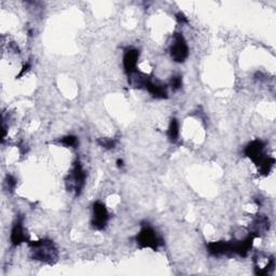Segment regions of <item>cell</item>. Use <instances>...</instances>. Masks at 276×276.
Masks as SVG:
<instances>
[{
	"label": "cell",
	"instance_id": "6da1fadb",
	"mask_svg": "<svg viewBox=\"0 0 276 276\" xmlns=\"http://www.w3.org/2000/svg\"><path fill=\"white\" fill-rule=\"evenodd\" d=\"M28 246L30 248V256L34 260L48 264H53L57 261L58 250L52 241L47 239L29 241Z\"/></svg>",
	"mask_w": 276,
	"mask_h": 276
},
{
	"label": "cell",
	"instance_id": "7a4b0ae2",
	"mask_svg": "<svg viewBox=\"0 0 276 276\" xmlns=\"http://www.w3.org/2000/svg\"><path fill=\"white\" fill-rule=\"evenodd\" d=\"M87 182V173L80 161H76L72 171L69 172L66 178V188L68 191H74L77 196H79Z\"/></svg>",
	"mask_w": 276,
	"mask_h": 276
},
{
	"label": "cell",
	"instance_id": "3957f363",
	"mask_svg": "<svg viewBox=\"0 0 276 276\" xmlns=\"http://www.w3.org/2000/svg\"><path fill=\"white\" fill-rule=\"evenodd\" d=\"M136 243L141 248H150L156 251L163 245V240L152 227L144 225L136 235Z\"/></svg>",
	"mask_w": 276,
	"mask_h": 276
},
{
	"label": "cell",
	"instance_id": "277c9868",
	"mask_svg": "<svg viewBox=\"0 0 276 276\" xmlns=\"http://www.w3.org/2000/svg\"><path fill=\"white\" fill-rule=\"evenodd\" d=\"M171 56L174 62L183 63L189 56V47L185 37L180 33H176L173 38V42L170 49Z\"/></svg>",
	"mask_w": 276,
	"mask_h": 276
},
{
	"label": "cell",
	"instance_id": "5b68a950",
	"mask_svg": "<svg viewBox=\"0 0 276 276\" xmlns=\"http://www.w3.org/2000/svg\"><path fill=\"white\" fill-rule=\"evenodd\" d=\"M109 213L107 211V207L102 202H95L93 204V217H92V227L95 230H104L108 224Z\"/></svg>",
	"mask_w": 276,
	"mask_h": 276
},
{
	"label": "cell",
	"instance_id": "8992f818",
	"mask_svg": "<svg viewBox=\"0 0 276 276\" xmlns=\"http://www.w3.org/2000/svg\"><path fill=\"white\" fill-rule=\"evenodd\" d=\"M264 148H265L264 143L262 141L256 140V141H252L246 146V148H245L244 150V153L245 156H246L248 159H250L258 167V165L266 158L264 155Z\"/></svg>",
	"mask_w": 276,
	"mask_h": 276
},
{
	"label": "cell",
	"instance_id": "52a82bcc",
	"mask_svg": "<svg viewBox=\"0 0 276 276\" xmlns=\"http://www.w3.org/2000/svg\"><path fill=\"white\" fill-rule=\"evenodd\" d=\"M255 236L250 234L245 237L244 240L241 241H231V255H237L242 258L247 257L249 251L252 248V245H254Z\"/></svg>",
	"mask_w": 276,
	"mask_h": 276
},
{
	"label": "cell",
	"instance_id": "ba28073f",
	"mask_svg": "<svg viewBox=\"0 0 276 276\" xmlns=\"http://www.w3.org/2000/svg\"><path fill=\"white\" fill-rule=\"evenodd\" d=\"M10 241L14 247L20 246V245H22L23 243L29 242L28 234L25 231L22 218H18L13 224V227L11 230V235H10Z\"/></svg>",
	"mask_w": 276,
	"mask_h": 276
},
{
	"label": "cell",
	"instance_id": "9c48e42d",
	"mask_svg": "<svg viewBox=\"0 0 276 276\" xmlns=\"http://www.w3.org/2000/svg\"><path fill=\"white\" fill-rule=\"evenodd\" d=\"M138 59H140V51L137 49L128 48L125 50L123 55V68L127 76H131L137 71Z\"/></svg>",
	"mask_w": 276,
	"mask_h": 276
},
{
	"label": "cell",
	"instance_id": "30bf717a",
	"mask_svg": "<svg viewBox=\"0 0 276 276\" xmlns=\"http://www.w3.org/2000/svg\"><path fill=\"white\" fill-rule=\"evenodd\" d=\"M206 248L209 254L214 257L221 256H232L231 255V243L226 241L211 242L206 244Z\"/></svg>",
	"mask_w": 276,
	"mask_h": 276
},
{
	"label": "cell",
	"instance_id": "8fae6325",
	"mask_svg": "<svg viewBox=\"0 0 276 276\" xmlns=\"http://www.w3.org/2000/svg\"><path fill=\"white\" fill-rule=\"evenodd\" d=\"M270 229V220L265 216H258L250 225V234L259 237L265 234Z\"/></svg>",
	"mask_w": 276,
	"mask_h": 276
},
{
	"label": "cell",
	"instance_id": "7c38bea8",
	"mask_svg": "<svg viewBox=\"0 0 276 276\" xmlns=\"http://www.w3.org/2000/svg\"><path fill=\"white\" fill-rule=\"evenodd\" d=\"M146 90H147L149 93L158 99H164L167 98V87L165 84L161 83L160 81H155L152 80V78L150 79L149 83L147 84V87H146Z\"/></svg>",
	"mask_w": 276,
	"mask_h": 276
},
{
	"label": "cell",
	"instance_id": "4fadbf2b",
	"mask_svg": "<svg viewBox=\"0 0 276 276\" xmlns=\"http://www.w3.org/2000/svg\"><path fill=\"white\" fill-rule=\"evenodd\" d=\"M129 84L135 89H146L147 84L149 83L151 77L147 74H144L141 72H135L131 76H128Z\"/></svg>",
	"mask_w": 276,
	"mask_h": 276
},
{
	"label": "cell",
	"instance_id": "5bb4252c",
	"mask_svg": "<svg viewBox=\"0 0 276 276\" xmlns=\"http://www.w3.org/2000/svg\"><path fill=\"white\" fill-rule=\"evenodd\" d=\"M167 136L171 143L173 144L177 143L179 138V122L177 119L173 118L171 120L170 126H168V129H167Z\"/></svg>",
	"mask_w": 276,
	"mask_h": 276
},
{
	"label": "cell",
	"instance_id": "9a60e30c",
	"mask_svg": "<svg viewBox=\"0 0 276 276\" xmlns=\"http://www.w3.org/2000/svg\"><path fill=\"white\" fill-rule=\"evenodd\" d=\"M275 164V160L273 158H270V157H266L261 163H260L258 165V168H259V172L261 175L263 176H267L271 171H272V168Z\"/></svg>",
	"mask_w": 276,
	"mask_h": 276
},
{
	"label": "cell",
	"instance_id": "2e32d148",
	"mask_svg": "<svg viewBox=\"0 0 276 276\" xmlns=\"http://www.w3.org/2000/svg\"><path fill=\"white\" fill-rule=\"evenodd\" d=\"M97 144L101 146L102 148L107 149V150H111L114 147H116L117 142L112 140V138H107V137H101L97 140Z\"/></svg>",
	"mask_w": 276,
	"mask_h": 276
},
{
	"label": "cell",
	"instance_id": "e0dca14e",
	"mask_svg": "<svg viewBox=\"0 0 276 276\" xmlns=\"http://www.w3.org/2000/svg\"><path fill=\"white\" fill-rule=\"evenodd\" d=\"M59 143L66 146V147H76L77 144H78V137L74 135H67L60 138Z\"/></svg>",
	"mask_w": 276,
	"mask_h": 276
},
{
	"label": "cell",
	"instance_id": "ac0fdd59",
	"mask_svg": "<svg viewBox=\"0 0 276 276\" xmlns=\"http://www.w3.org/2000/svg\"><path fill=\"white\" fill-rule=\"evenodd\" d=\"M171 87L174 91H177L182 87V78L180 76H174L171 79Z\"/></svg>",
	"mask_w": 276,
	"mask_h": 276
},
{
	"label": "cell",
	"instance_id": "d6986e66",
	"mask_svg": "<svg viewBox=\"0 0 276 276\" xmlns=\"http://www.w3.org/2000/svg\"><path fill=\"white\" fill-rule=\"evenodd\" d=\"M6 186L10 192H13V190L17 187V179H15L12 175H8L6 178Z\"/></svg>",
	"mask_w": 276,
	"mask_h": 276
},
{
	"label": "cell",
	"instance_id": "ffe728a7",
	"mask_svg": "<svg viewBox=\"0 0 276 276\" xmlns=\"http://www.w3.org/2000/svg\"><path fill=\"white\" fill-rule=\"evenodd\" d=\"M30 68H32V63H29V62H28V63L24 64V66H23L22 71H21V73L19 74V76L17 77V78H21L22 76H24V75H25V73H27Z\"/></svg>",
	"mask_w": 276,
	"mask_h": 276
},
{
	"label": "cell",
	"instance_id": "44dd1931",
	"mask_svg": "<svg viewBox=\"0 0 276 276\" xmlns=\"http://www.w3.org/2000/svg\"><path fill=\"white\" fill-rule=\"evenodd\" d=\"M176 19H177V21L180 23V24H185V23H188V19L186 18V15L182 12H179L176 14Z\"/></svg>",
	"mask_w": 276,
	"mask_h": 276
},
{
	"label": "cell",
	"instance_id": "7402d4cb",
	"mask_svg": "<svg viewBox=\"0 0 276 276\" xmlns=\"http://www.w3.org/2000/svg\"><path fill=\"white\" fill-rule=\"evenodd\" d=\"M117 166H118L119 168L123 167V166H124V161L122 160V159H118V160H117Z\"/></svg>",
	"mask_w": 276,
	"mask_h": 276
}]
</instances>
